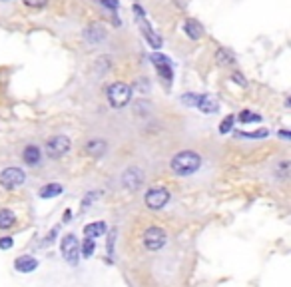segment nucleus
Masks as SVG:
<instances>
[{
	"mask_svg": "<svg viewBox=\"0 0 291 287\" xmlns=\"http://www.w3.org/2000/svg\"><path fill=\"white\" fill-rule=\"evenodd\" d=\"M200 166H202V156L198 152H192V150H184V152L176 154L170 162L172 172L178 174V176H184V178L196 174L200 170Z\"/></svg>",
	"mask_w": 291,
	"mask_h": 287,
	"instance_id": "obj_1",
	"label": "nucleus"
},
{
	"mask_svg": "<svg viewBox=\"0 0 291 287\" xmlns=\"http://www.w3.org/2000/svg\"><path fill=\"white\" fill-rule=\"evenodd\" d=\"M106 96H108V102L112 108H124L132 100V86H128L124 82H114L108 86Z\"/></svg>",
	"mask_w": 291,
	"mask_h": 287,
	"instance_id": "obj_2",
	"label": "nucleus"
},
{
	"mask_svg": "<svg viewBox=\"0 0 291 287\" xmlns=\"http://www.w3.org/2000/svg\"><path fill=\"white\" fill-rule=\"evenodd\" d=\"M134 10H136V20H138V24H140V28H142V32H144V38L148 40V44L152 46V48H162V38H160V34H156L154 32V28L148 24V20H146V14H144V10L136 4L134 6Z\"/></svg>",
	"mask_w": 291,
	"mask_h": 287,
	"instance_id": "obj_3",
	"label": "nucleus"
},
{
	"mask_svg": "<svg viewBox=\"0 0 291 287\" xmlns=\"http://www.w3.org/2000/svg\"><path fill=\"white\" fill-rule=\"evenodd\" d=\"M60 249H62V255L64 259L70 263V265H76L78 259H80V245H78V239L76 235L68 233L62 237V243H60Z\"/></svg>",
	"mask_w": 291,
	"mask_h": 287,
	"instance_id": "obj_4",
	"label": "nucleus"
},
{
	"mask_svg": "<svg viewBox=\"0 0 291 287\" xmlns=\"http://www.w3.org/2000/svg\"><path fill=\"white\" fill-rule=\"evenodd\" d=\"M166 239H168V235H166V231L162 227H148L146 233H144V245L148 247L150 251L162 249L166 245Z\"/></svg>",
	"mask_w": 291,
	"mask_h": 287,
	"instance_id": "obj_5",
	"label": "nucleus"
},
{
	"mask_svg": "<svg viewBox=\"0 0 291 287\" xmlns=\"http://www.w3.org/2000/svg\"><path fill=\"white\" fill-rule=\"evenodd\" d=\"M24 182H26V174L20 168H6L0 172V184L6 190H14V188L22 186Z\"/></svg>",
	"mask_w": 291,
	"mask_h": 287,
	"instance_id": "obj_6",
	"label": "nucleus"
},
{
	"mask_svg": "<svg viewBox=\"0 0 291 287\" xmlns=\"http://www.w3.org/2000/svg\"><path fill=\"white\" fill-rule=\"evenodd\" d=\"M150 60L154 62V66H156V70H158L160 78H162V80H166V84L170 86V84H172V80H174V72H172V60H170L168 56L160 54V52H154V54H150Z\"/></svg>",
	"mask_w": 291,
	"mask_h": 287,
	"instance_id": "obj_7",
	"label": "nucleus"
},
{
	"mask_svg": "<svg viewBox=\"0 0 291 287\" xmlns=\"http://www.w3.org/2000/svg\"><path fill=\"white\" fill-rule=\"evenodd\" d=\"M144 202L150 210H162L170 202V192L166 188H154L144 196Z\"/></svg>",
	"mask_w": 291,
	"mask_h": 287,
	"instance_id": "obj_8",
	"label": "nucleus"
},
{
	"mask_svg": "<svg viewBox=\"0 0 291 287\" xmlns=\"http://www.w3.org/2000/svg\"><path fill=\"white\" fill-rule=\"evenodd\" d=\"M70 150V140L66 136H54L46 144V154L50 158H62Z\"/></svg>",
	"mask_w": 291,
	"mask_h": 287,
	"instance_id": "obj_9",
	"label": "nucleus"
},
{
	"mask_svg": "<svg viewBox=\"0 0 291 287\" xmlns=\"http://www.w3.org/2000/svg\"><path fill=\"white\" fill-rule=\"evenodd\" d=\"M142 184H144V172H142L140 168L132 166V168H128V170L124 172V176H122V186H124L126 190L136 192V190H140Z\"/></svg>",
	"mask_w": 291,
	"mask_h": 287,
	"instance_id": "obj_10",
	"label": "nucleus"
},
{
	"mask_svg": "<svg viewBox=\"0 0 291 287\" xmlns=\"http://www.w3.org/2000/svg\"><path fill=\"white\" fill-rule=\"evenodd\" d=\"M84 40L88 44H100L102 40H106V28L100 24H92L84 30Z\"/></svg>",
	"mask_w": 291,
	"mask_h": 287,
	"instance_id": "obj_11",
	"label": "nucleus"
},
{
	"mask_svg": "<svg viewBox=\"0 0 291 287\" xmlns=\"http://www.w3.org/2000/svg\"><path fill=\"white\" fill-rule=\"evenodd\" d=\"M106 150H108V144H106L104 140H90V142L86 144V146H84V152H86L88 156H92V158H100V156H104Z\"/></svg>",
	"mask_w": 291,
	"mask_h": 287,
	"instance_id": "obj_12",
	"label": "nucleus"
},
{
	"mask_svg": "<svg viewBox=\"0 0 291 287\" xmlns=\"http://www.w3.org/2000/svg\"><path fill=\"white\" fill-rule=\"evenodd\" d=\"M184 32L188 34V38H192V40H200V38L204 36V26H202L196 18H188V20L184 22Z\"/></svg>",
	"mask_w": 291,
	"mask_h": 287,
	"instance_id": "obj_13",
	"label": "nucleus"
},
{
	"mask_svg": "<svg viewBox=\"0 0 291 287\" xmlns=\"http://www.w3.org/2000/svg\"><path fill=\"white\" fill-rule=\"evenodd\" d=\"M14 267H16V271H20V273H32V271L38 267V261H36L32 255H20V257L14 261Z\"/></svg>",
	"mask_w": 291,
	"mask_h": 287,
	"instance_id": "obj_14",
	"label": "nucleus"
},
{
	"mask_svg": "<svg viewBox=\"0 0 291 287\" xmlns=\"http://www.w3.org/2000/svg\"><path fill=\"white\" fill-rule=\"evenodd\" d=\"M196 108H198L200 112H204V114H216V112L219 110V104H218V100H214L212 96L202 94V98H200V102H198Z\"/></svg>",
	"mask_w": 291,
	"mask_h": 287,
	"instance_id": "obj_15",
	"label": "nucleus"
},
{
	"mask_svg": "<svg viewBox=\"0 0 291 287\" xmlns=\"http://www.w3.org/2000/svg\"><path fill=\"white\" fill-rule=\"evenodd\" d=\"M106 223L104 221H94V223H88L84 227V235L86 237H100L102 233H106Z\"/></svg>",
	"mask_w": 291,
	"mask_h": 287,
	"instance_id": "obj_16",
	"label": "nucleus"
},
{
	"mask_svg": "<svg viewBox=\"0 0 291 287\" xmlns=\"http://www.w3.org/2000/svg\"><path fill=\"white\" fill-rule=\"evenodd\" d=\"M22 160L26 164H38L40 162V148L38 146H26L22 152Z\"/></svg>",
	"mask_w": 291,
	"mask_h": 287,
	"instance_id": "obj_17",
	"label": "nucleus"
},
{
	"mask_svg": "<svg viewBox=\"0 0 291 287\" xmlns=\"http://www.w3.org/2000/svg\"><path fill=\"white\" fill-rule=\"evenodd\" d=\"M62 192H64V188H62L60 184H48V186H44V188L40 190V198H42V200L56 198V196H60Z\"/></svg>",
	"mask_w": 291,
	"mask_h": 287,
	"instance_id": "obj_18",
	"label": "nucleus"
},
{
	"mask_svg": "<svg viewBox=\"0 0 291 287\" xmlns=\"http://www.w3.org/2000/svg\"><path fill=\"white\" fill-rule=\"evenodd\" d=\"M16 223V215L10 210H0V229H8Z\"/></svg>",
	"mask_w": 291,
	"mask_h": 287,
	"instance_id": "obj_19",
	"label": "nucleus"
},
{
	"mask_svg": "<svg viewBox=\"0 0 291 287\" xmlns=\"http://www.w3.org/2000/svg\"><path fill=\"white\" fill-rule=\"evenodd\" d=\"M237 120L241 124H259L261 122V116L255 114V112H251V110H241L239 116H237Z\"/></svg>",
	"mask_w": 291,
	"mask_h": 287,
	"instance_id": "obj_20",
	"label": "nucleus"
},
{
	"mask_svg": "<svg viewBox=\"0 0 291 287\" xmlns=\"http://www.w3.org/2000/svg\"><path fill=\"white\" fill-rule=\"evenodd\" d=\"M216 62H218L219 66H229V64H233V62H235V58H233V54H231V52H227L225 48H219V50H218V54H216Z\"/></svg>",
	"mask_w": 291,
	"mask_h": 287,
	"instance_id": "obj_21",
	"label": "nucleus"
},
{
	"mask_svg": "<svg viewBox=\"0 0 291 287\" xmlns=\"http://www.w3.org/2000/svg\"><path fill=\"white\" fill-rule=\"evenodd\" d=\"M200 98H202V94H194V92H186V94H182V102H184L186 106H190V108H196L198 102H200Z\"/></svg>",
	"mask_w": 291,
	"mask_h": 287,
	"instance_id": "obj_22",
	"label": "nucleus"
},
{
	"mask_svg": "<svg viewBox=\"0 0 291 287\" xmlns=\"http://www.w3.org/2000/svg\"><path fill=\"white\" fill-rule=\"evenodd\" d=\"M94 239L92 237H86L84 239V243H82V247H80V253H82V257H92V253H94Z\"/></svg>",
	"mask_w": 291,
	"mask_h": 287,
	"instance_id": "obj_23",
	"label": "nucleus"
},
{
	"mask_svg": "<svg viewBox=\"0 0 291 287\" xmlns=\"http://www.w3.org/2000/svg\"><path fill=\"white\" fill-rule=\"evenodd\" d=\"M106 70H110V58L108 56H102V58L96 60V72H100V76H102Z\"/></svg>",
	"mask_w": 291,
	"mask_h": 287,
	"instance_id": "obj_24",
	"label": "nucleus"
},
{
	"mask_svg": "<svg viewBox=\"0 0 291 287\" xmlns=\"http://www.w3.org/2000/svg\"><path fill=\"white\" fill-rule=\"evenodd\" d=\"M233 122H235V116H227V118L219 124V134H227V132L233 128Z\"/></svg>",
	"mask_w": 291,
	"mask_h": 287,
	"instance_id": "obj_25",
	"label": "nucleus"
},
{
	"mask_svg": "<svg viewBox=\"0 0 291 287\" xmlns=\"http://www.w3.org/2000/svg\"><path fill=\"white\" fill-rule=\"evenodd\" d=\"M269 132L267 130H257V132H239L237 136H241V138H253V140H257V138H265Z\"/></svg>",
	"mask_w": 291,
	"mask_h": 287,
	"instance_id": "obj_26",
	"label": "nucleus"
},
{
	"mask_svg": "<svg viewBox=\"0 0 291 287\" xmlns=\"http://www.w3.org/2000/svg\"><path fill=\"white\" fill-rule=\"evenodd\" d=\"M22 2L30 8H44L48 4V0H22Z\"/></svg>",
	"mask_w": 291,
	"mask_h": 287,
	"instance_id": "obj_27",
	"label": "nucleus"
},
{
	"mask_svg": "<svg viewBox=\"0 0 291 287\" xmlns=\"http://www.w3.org/2000/svg\"><path fill=\"white\" fill-rule=\"evenodd\" d=\"M100 4H104V6L110 8V10H118V6H120L118 0H100Z\"/></svg>",
	"mask_w": 291,
	"mask_h": 287,
	"instance_id": "obj_28",
	"label": "nucleus"
},
{
	"mask_svg": "<svg viewBox=\"0 0 291 287\" xmlns=\"http://www.w3.org/2000/svg\"><path fill=\"white\" fill-rule=\"evenodd\" d=\"M12 245H14L12 237H2V239H0V249H10Z\"/></svg>",
	"mask_w": 291,
	"mask_h": 287,
	"instance_id": "obj_29",
	"label": "nucleus"
},
{
	"mask_svg": "<svg viewBox=\"0 0 291 287\" xmlns=\"http://www.w3.org/2000/svg\"><path fill=\"white\" fill-rule=\"evenodd\" d=\"M114 239H116V229H112L110 235H108V253L110 255L114 253Z\"/></svg>",
	"mask_w": 291,
	"mask_h": 287,
	"instance_id": "obj_30",
	"label": "nucleus"
},
{
	"mask_svg": "<svg viewBox=\"0 0 291 287\" xmlns=\"http://www.w3.org/2000/svg\"><path fill=\"white\" fill-rule=\"evenodd\" d=\"M136 86L140 88V92H142V94H146V92H148V90H150V84H146V78H140Z\"/></svg>",
	"mask_w": 291,
	"mask_h": 287,
	"instance_id": "obj_31",
	"label": "nucleus"
},
{
	"mask_svg": "<svg viewBox=\"0 0 291 287\" xmlns=\"http://www.w3.org/2000/svg\"><path fill=\"white\" fill-rule=\"evenodd\" d=\"M98 196H100V194H98V192H90V194H88V196H86V200H84V202H82V208H88V204H90V202H92V200H96V198H98Z\"/></svg>",
	"mask_w": 291,
	"mask_h": 287,
	"instance_id": "obj_32",
	"label": "nucleus"
},
{
	"mask_svg": "<svg viewBox=\"0 0 291 287\" xmlns=\"http://www.w3.org/2000/svg\"><path fill=\"white\" fill-rule=\"evenodd\" d=\"M231 78L235 80V84H239V86H247V82H245V78H243L241 74H233Z\"/></svg>",
	"mask_w": 291,
	"mask_h": 287,
	"instance_id": "obj_33",
	"label": "nucleus"
},
{
	"mask_svg": "<svg viewBox=\"0 0 291 287\" xmlns=\"http://www.w3.org/2000/svg\"><path fill=\"white\" fill-rule=\"evenodd\" d=\"M70 217H72V212H70V210L64 212V217H62V219H64V221H70Z\"/></svg>",
	"mask_w": 291,
	"mask_h": 287,
	"instance_id": "obj_34",
	"label": "nucleus"
},
{
	"mask_svg": "<svg viewBox=\"0 0 291 287\" xmlns=\"http://www.w3.org/2000/svg\"><path fill=\"white\" fill-rule=\"evenodd\" d=\"M279 136H281V138H283V140H289V132H281V134H279Z\"/></svg>",
	"mask_w": 291,
	"mask_h": 287,
	"instance_id": "obj_35",
	"label": "nucleus"
},
{
	"mask_svg": "<svg viewBox=\"0 0 291 287\" xmlns=\"http://www.w3.org/2000/svg\"><path fill=\"white\" fill-rule=\"evenodd\" d=\"M0 2H6V0H0Z\"/></svg>",
	"mask_w": 291,
	"mask_h": 287,
	"instance_id": "obj_36",
	"label": "nucleus"
},
{
	"mask_svg": "<svg viewBox=\"0 0 291 287\" xmlns=\"http://www.w3.org/2000/svg\"><path fill=\"white\" fill-rule=\"evenodd\" d=\"M96 2H100V0H96Z\"/></svg>",
	"mask_w": 291,
	"mask_h": 287,
	"instance_id": "obj_37",
	"label": "nucleus"
}]
</instances>
